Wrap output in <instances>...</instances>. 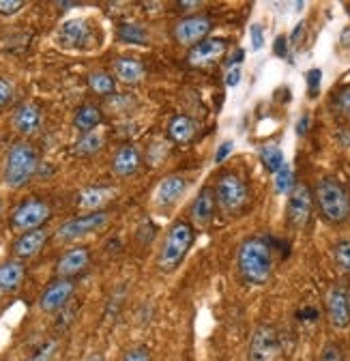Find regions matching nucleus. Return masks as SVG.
Instances as JSON below:
<instances>
[{
  "instance_id": "7c9ffc66",
  "label": "nucleus",
  "mask_w": 350,
  "mask_h": 361,
  "mask_svg": "<svg viewBox=\"0 0 350 361\" xmlns=\"http://www.w3.org/2000/svg\"><path fill=\"white\" fill-rule=\"evenodd\" d=\"M333 260L342 274H350V239L337 241L333 247Z\"/></svg>"
},
{
  "instance_id": "cd10ccee",
  "label": "nucleus",
  "mask_w": 350,
  "mask_h": 361,
  "mask_svg": "<svg viewBox=\"0 0 350 361\" xmlns=\"http://www.w3.org/2000/svg\"><path fill=\"white\" fill-rule=\"evenodd\" d=\"M89 88L99 97H110L116 90V80L108 71H93L89 73Z\"/></svg>"
},
{
  "instance_id": "bb28decb",
  "label": "nucleus",
  "mask_w": 350,
  "mask_h": 361,
  "mask_svg": "<svg viewBox=\"0 0 350 361\" xmlns=\"http://www.w3.org/2000/svg\"><path fill=\"white\" fill-rule=\"evenodd\" d=\"M104 133L97 129V131H91V133H84L82 138L73 145V153L80 155V157H91L95 153H99L104 149Z\"/></svg>"
},
{
  "instance_id": "ddd939ff",
  "label": "nucleus",
  "mask_w": 350,
  "mask_h": 361,
  "mask_svg": "<svg viewBox=\"0 0 350 361\" xmlns=\"http://www.w3.org/2000/svg\"><path fill=\"white\" fill-rule=\"evenodd\" d=\"M213 28V22L204 16H189V18H183L181 22H177L174 26V39L181 45H198L200 41L206 39V35L211 32Z\"/></svg>"
},
{
  "instance_id": "c03bdc74",
  "label": "nucleus",
  "mask_w": 350,
  "mask_h": 361,
  "mask_svg": "<svg viewBox=\"0 0 350 361\" xmlns=\"http://www.w3.org/2000/svg\"><path fill=\"white\" fill-rule=\"evenodd\" d=\"M305 35V24L303 22H299L296 24V28L292 30V35H290V45H299V41H301V37Z\"/></svg>"
},
{
  "instance_id": "a18cd8bd",
  "label": "nucleus",
  "mask_w": 350,
  "mask_h": 361,
  "mask_svg": "<svg viewBox=\"0 0 350 361\" xmlns=\"http://www.w3.org/2000/svg\"><path fill=\"white\" fill-rule=\"evenodd\" d=\"M339 41H342L344 48H350V28H344V30H342V37H339Z\"/></svg>"
},
{
  "instance_id": "de8ad7c7",
  "label": "nucleus",
  "mask_w": 350,
  "mask_h": 361,
  "mask_svg": "<svg viewBox=\"0 0 350 361\" xmlns=\"http://www.w3.org/2000/svg\"><path fill=\"white\" fill-rule=\"evenodd\" d=\"M0 361H9V359H0Z\"/></svg>"
},
{
  "instance_id": "423d86ee",
  "label": "nucleus",
  "mask_w": 350,
  "mask_h": 361,
  "mask_svg": "<svg viewBox=\"0 0 350 361\" xmlns=\"http://www.w3.org/2000/svg\"><path fill=\"white\" fill-rule=\"evenodd\" d=\"M52 217V207L41 198H28L20 202L11 213V228L18 233H30L43 228V224Z\"/></svg>"
},
{
  "instance_id": "20e7f679",
  "label": "nucleus",
  "mask_w": 350,
  "mask_h": 361,
  "mask_svg": "<svg viewBox=\"0 0 350 361\" xmlns=\"http://www.w3.org/2000/svg\"><path fill=\"white\" fill-rule=\"evenodd\" d=\"M316 204L320 215L331 224H344L350 217V196L346 188L333 176H325L316 185Z\"/></svg>"
},
{
  "instance_id": "f257e3e1",
  "label": "nucleus",
  "mask_w": 350,
  "mask_h": 361,
  "mask_svg": "<svg viewBox=\"0 0 350 361\" xmlns=\"http://www.w3.org/2000/svg\"><path fill=\"white\" fill-rule=\"evenodd\" d=\"M237 267L241 278L251 286L267 284L273 276V252L262 237H249L239 245Z\"/></svg>"
},
{
  "instance_id": "c756f323",
  "label": "nucleus",
  "mask_w": 350,
  "mask_h": 361,
  "mask_svg": "<svg viewBox=\"0 0 350 361\" xmlns=\"http://www.w3.org/2000/svg\"><path fill=\"white\" fill-rule=\"evenodd\" d=\"M273 188H275L277 194H290L292 192V188H294V174H292L288 164L273 174Z\"/></svg>"
},
{
  "instance_id": "f3484780",
  "label": "nucleus",
  "mask_w": 350,
  "mask_h": 361,
  "mask_svg": "<svg viewBox=\"0 0 350 361\" xmlns=\"http://www.w3.org/2000/svg\"><path fill=\"white\" fill-rule=\"evenodd\" d=\"M11 123H13V129L20 133V135H32L39 131L41 123H43V114H41V108L32 102H24L20 104L15 110H13V116H11Z\"/></svg>"
},
{
  "instance_id": "a878e982",
  "label": "nucleus",
  "mask_w": 350,
  "mask_h": 361,
  "mask_svg": "<svg viewBox=\"0 0 350 361\" xmlns=\"http://www.w3.org/2000/svg\"><path fill=\"white\" fill-rule=\"evenodd\" d=\"M116 37L120 43H127V45H146L149 43L146 28L136 22H123L116 30Z\"/></svg>"
},
{
  "instance_id": "6ab92c4d",
  "label": "nucleus",
  "mask_w": 350,
  "mask_h": 361,
  "mask_svg": "<svg viewBox=\"0 0 350 361\" xmlns=\"http://www.w3.org/2000/svg\"><path fill=\"white\" fill-rule=\"evenodd\" d=\"M187 192V180L181 174H170L161 178V183L155 190V202L159 207H172L179 202V198Z\"/></svg>"
},
{
  "instance_id": "473e14b6",
  "label": "nucleus",
  "mask_w": 350,
  "mask_h": 361,
  "mask_svg": "<svg viewBox=\"0 0 350 361\" xmlns=\"http://www.w3.org/2000/svg\"><path fill=\"white\" fill-rule=\"evenodd\" d=\"M56 348H58V344H56V342H48V344H43L39 350H35L26 361H52V359H54Z\"/></svg>"
},
{
  "instance_id": "9d476101",
  "label": "nucleus",
  "mask_w": 350,
  "mask_h": 361,
  "mask_svg": "<svg viewBox=\"0 0 350 361\" xmlns=\"http://www.w3.org/2000/svg\"><path fill=\"white\" fill-rule=\"evenodd\" d=\"M312 209H314V196H312L310 188L303 183H296L288 198V224L296 231L305 228L312 217Z\"/></svg>"
},
{
  "instance_id": "f8f14e48",
  "label": "nucleus",
  "mask_w": 350,
  "mask_h": 361,
  "mask_svg": "<svg viewBox=\"0 0 350 361\" xmlns=\"http://www.w3.org/2000/svg\"><path fill=\"white\" fill-rule=\"evenodd\" d=\"M325 307H327V319L331 327L335 329H346L350 325V299L348 290L344 286H331L327 297H325Z\"/></svg>"
},
{
  "instance_id": "37998d69",
  "label": "nucleus",
  "mask_w": 350,
  "mask_h": 361,
  "mask_svg": "<svg viewBox=\"0 0 350 361\" xmlns=\"http://www.w3.org/2000/svg\"><path fill=\"white\" fill-rule=\"evenodd\" d=\"M310 123H312L310 114H303V116L299 118V123H296V133H299V135H305V133H308Z\"/></svg>"
},
{
  "instance_id": "58836bf2",
  "label": "nucleus",
  "mask_w": 350,
  "mask_h": 361,
  "mask_svg": "<svg viewBox=\"0 0 350 361\" xmlns=\"http://www.w3.org/2000/svg\"><path fill=\"white\" fill-rule=\"evenodd\" d=\"M320 80H323V71H320V69H312V71H308V88H310L312 97H316V93H318Z\"/></svg>"
},
{
  "instance_id": "09e8293b",
  "label": "nucleus",
  "mask_w": 350,
  "mask_h": 361,
  "mask_svg": "<svg viewBox=\"0 0 350 361\" xmlns=\"http://www.w3.org/2000/svg\"><path fill=\"white\" fill-rule=\"evenodd\" d=\"M348 299H350V293H348Z\"/></svg>"
},
{
  "instance_id": "dca6fc26",
  "label": "nucleus",
  "mask_w": 350,
  "mask_h": 361,
  "mask_svg": "<svg viewBox=\"0 0 350 361\" xmlns=\"http://www.w3.org/2000/svg\"><path fill=\"white\" fill-rule=\"evenodd\" d=\"M50 239V233L46 228H39V231H30V233H22L13 245H11V252L18 260H28V258H35L43 247H46Z\"/></svg>"
},
{
  "instance_id": "ea45409f",
  "label": "nucleus",
  "mask_w": 350,
  "mask_h": 361,
  "mask_svg": "<svg viewBox=\"0 0 350 361\" xmlns=\"http://www.w3.org/2000/svg\"><path fill=\"white\" fill-rule=\"evenodd\" d=\"M241 78H243V73H241V65L230 67V69L226 71V86H228V88H237V86L241 84Z\"/></svg>"
},
{
  "instance_id": "aec40b11",
  "label": "nucleus",
  "mask_w": 350,
  "mask_h": 361,
  "mask_svg": "<svg viewBox=\"0 0 350 361\" xmlns=\"http://www.w3.org/2000/svg\"><path fill=\"white\" fill-rule=\"evenodd\" d=\"M140 164H142L140 151L134 145H123L112 157V172L120 178H127L140 170Z\"/></svg>"
},
{
  "instance_id": "f03ea898",
  "label": "nucleus",
  "mask_w": 350,
  "mask_h": 361,
  "mask_svg": "<svg viewBox=\"0 0 350 361\" xmlns=\"http://www.w3.org/2000/svg\"><path fill=\"white\" fill-rule=\"evenodd\" d=\"M39 170V153L30 142H15L9 147L5 166H3V183L9 190H22L28 185Z\"/></svg>"
},
{
  "instance_id": "5701e85b",
  "label": "nucleus",
  "mask_w": 350,
  "mask_h": 361,
  "mask_svg": "<svg viewBox=\"0 0 350 361\" xmlns=\"http://www.w3.org/2000/svg\"><path fill=\"white\" fill-rule=\"evenodd\" d=\"M116 196L114 188H89L77 194V207L84 211H104V207Z\"/></svg>"
},
{
  "instance_id": "9b49d317",
  "label": "nucleus",
  "mask_w": 350,
  "mask_h": 361,
  "mask_svg": "<svg viewBox=\"0 0 350 361\" xmlns=\"http://www.w3.org/2000/svg\"><path fill=\"white\" fill-rule=\"evenodd\" d=\"M75 293V282L73 280H67V278H56L52 280L43 293L39 295V307L48 314H56L61 310L67 307V303L71 301Z\"/></svg>"
},
{
  "instance_id": "49530a36",
  "label": "nucleus",
  "mask_w": 350,
  "mask_h": 361,
  "mask_svg": "<svg viewBox=\"0 0 350 361\" xmlns=\"http://www.w3.org/2000/svg\"><path fill=\"white\" fill-rule=\"evenodd\" d=\"M0 215H3V200H0Z\"/></svg>"
},
{
  "instance_id": "f704fd0d",
  "label": "nucleus",
  "mask_w": 350,
  "mask_h": 361,
  "mask_svg": "<svg viewBox=\"0 0 350 361\" xmlns=\"http://www.w3.org/2000/svg\"><path fill=\"white\" fill-rule=\"evenodd\" d=\"M249 39H251V50L254 52L265 48V30H262L260 24H251L249 26Z\"/></svg>"
},
{
  "instance_id": "4be33fe9",
  "label": "nucleus",
  "mask_w": 350,
  "mask_h": 361,
  "mask_svg": "<svg viewBox=\"0 0 350 361\" xmlns=\"http://www.w3.org/2000/svg\"><path fill=\"white\" fill-rule=\"evenodd\" d=\"M24 278H26V267L22 260L9 258L5 262H0V293L11 295L20 290Z\"/></svg>"
},
{
  "instance_id": "6e6552de",
  "label": "nucleus",
  "mask_w": 350,
  "mask_h": 361,
  "mask_svg": "<svg viewBox=\"0 0 350 361\" xmlns=\"http://www.w3.org/2000/svg\"><path fill=\"white\" fill-rule=\"evenodd\" d=\"M112 219L110 211H93V213H84L77 215L73 219H67L61 228L56 231V239L61 243H69V241H77L86 235H93L97 231H101L104 226Z\"/></svg>"
},
{
  "instance_id": "7ed1b4c3",
  "label": "nucleus",
  "mask_w": 350,
  "mask_h": 361,
  "mask_svg": "<svg viewBox=\"0 0 350 361\" xmlns=\"http://www.w3.org/2000/svg\"><path fill=\"white\" fill-rule=\"evenodd\" d=\"M194 239H196V233L189 221H185V219L174 221L165 233V239H163L159 256H157L159 271H163V274L177 271L181 267V262L185 260L187 252L192 250Z\"/></svg>"
},
{
  "instance_id": "c9c22d12",
  "label": "nucleus",
  "mask_w": 350,
  "mask_h": 361,
  "mask_svg": "<svg viewBox=\"0 0 350 361\" xmlns=\"http://www.w3.org/2000/svg\"><path fill=\"white\" fill-rule=\"evenodd\" d=\"M335 106H337V110H339L344 116H350V84L344 86V88L339 90V93H337Z\"/></svg>"
},
{
  "instance_id": "a211bd4d",
  "label": "nucleus",
  "mask_w": 350,
  "mask_h": 361,
  "mask_svg": "<svg viewBox=\"0 0 350 361\" xmlns=\"http://www.w3.org/2000/svg\"><path fill=\"white\" fill-rule=\"evenodd\" d=\"M215 209H217V198H215V190L204 188L198 198L192 202L189 207V219L196 228H206V226L213 221L215 217Z\"/></svg>"
},
{
  "instance_id": "39448f33",
  "label": "nucleus",
  "mask_w": 350,
  "mask_h": 361,
  "mask_svg": "<svg viewBox=\"0 0 350 361\" xmlns=\"http://www.w3.org/2000/svg\"><path fill=\"white\" fill-rule=\"evenodd\" d=\"M54 41L58 48L67 52H89L95 45H99L97 26L89 18H69L58 26Z\"/></svg>"
},
{
  "instance_id": "79ce46f5",
  "label": "nucleus",
  "mask_w": 350,
  "mask_h": 361,
  "mask_svg": "<svg viewBox=\"0 0 350 361\" xmlns=\"http://www.w3.org/2000/svg\"><path fill=\"white\" fill-rule=\"evenodd\" d=\"M288 39L286 37H277L275 39V45H273V52L277 54V56H282V59H286L288 56Z\"/></svg>"
},
{
  "instance_id": "e433bc0d",
  "label": "nucleus",
  "mask_w": 350,
  "mask_h": 361,
  "mask_svg": "<svg viewBox=\"0 0 350 361\" xmlns=\"http://www.w3.org/2000/svg\"><path fill=\"white\" fill-rule=\"evenodd\" d=\"M318 361H346L344 359V353H342V348L337 346V344H327L325 348H323V353H320V359Z\"/></svg>"
},
{
  "instance_id": "393cba45",
  "label": "nucleus",
  "mask_w": 350,
  "mask_h": 361,
  "mask_svg": "<svg viewBox=\"0 0 350 361\" xmlns=\"http://www.w3.org/2000/svg\"><path fill=\"white\" fill-rule=\"evenodd\" d=\"M104 121V114L97 106L93 104H84L75 110V116H73V127L84 135V133H91V131H97V127L101 125Z\"/></svg>"
},
{
  "instance_id": "2f4dec72",
  "label": "nucleus",
  "mask_w": 350,
  "mask_h": 361,
  "mask_svg": "<svg viewBox=\"0 0 350 361\" xmlns=\"http://www.w3.org/2000/svg\"><path fill=\"white\" fill-rule=\"evenodd\" d=\"M13 97H15V86H13V82L7 80V78H0V110L7 108L13 102Z\"/></svg>"
},
{
  "instance_id": "0eeeda50",
  "label": "nucleus",
  "mask_w": 350,
  "mask_h": 361,
  "mask_svg": "<svg viewBox=\"0 0 350 361\" xmlns=\"http://www.w3.org/2000/svg\"><path fill=\"white\" fill-rule=\"evenodd\" d=\"M215 198H217V207L226 215L239 213L247 204V198H249L245 180L235 172L222 174L215 185Z\"/></svg>"
},
{
  "instance_id": "b1692460",
  "label": "nucleus",
  "mask_w": 350,
  "mask_h": 361,
  "mask_svg": "<svg viewBox=\"0 0 350 361\" xmlns=\"http://www.w3.org/2000/svg\"><path fill=\"white\" fill-rule=\"evenodd\" d=\"M168 135H170L174 142H179V145L192 142L194 135H196V123H194V118L187 116V114L172 116L170 123H168Z\"/></svg>"
},
{
  "instance_id": "c85d7f7f",
  "label": "nucleus",
  "mask_w": 350,
  "mask_h": 361,
  "mask_svg": "<svg viewBox=\"0 0 350 361\" xmlns=\"http://www.w3.org/2000/svg\"><path fill=\"white\" fill-rule=\"evenodd\" d=\"M260 161L265 164V168L269 172H277L286 166V159H284V151L277 147V145H265L260 149Z\"/></svg>"
},
{
  "instance_id": "2eb2a0df",
  "label": "nucleus",
  "mask_w": 350,
  "mask_h": 361,
  "mask_svg": "<svg viewBox=\"0 0 350 361\" xmlns=\"http://www.w3.org/2000/svg\"><path fill=\"white\" fill-rule=\"evenodd\" d=\"M226 50H228V45L224 39H204L189 50L187 61L192 67H208L220 61L226 54Z\"/></svg>"
},
{
  "instance_id": "412c9836",
  "label": "nucleus",
  "mask_w": 350,
  "mask_h": 361,
  "mask_svg": "<svg viewBox=\"0 0 350 361\" xmlns=\"http://www.w3.org/2000/svg\"><path fill=\"white\" fill-rule=\"evenodd\" d=\"M112 75L114 80L129 84V86H136L146 78V69L138 59H131V56H118L112 63Z\"/></svg>"
},
{
  "instance_id": "4c0bfd02",
  "label": "nucleus",
  "mask_w": 350,
  "mask_h": 361,
  "mask_svg": "<svg viewBox=\"0 0 350 361\" xmlns=\"http://www.w3.org/2000/svg\"><path fill=\"white\" fill-rule=\"evenodd\" d=\"M24 9L22 0H0V16H15Z\"/></svg>"
},
{
  "instance_id": "1a4fd4ad",
  "label": "nucleus",
  "mask_w": 350,
  "mask_h": 361,
  "mask_svg": "<svg viewBox=\"0 0 350 361\" xmlns=\"http://www.w3.org/2000/svg\"><path fill=\"white\" fill-rule=\"evenodd\" d=\"M280 336L271 325H258L251 331L247 346V361H275L280 357Z\"/></svg>"
},
{
  "instance_id": "a19ab883",
  "label": "nucleus",
  "mask_w": 350,
  "mask_h": 361,
  "mask_svg": "<svg viewBox=\"0 0 350 361\" xmlns=\"http://www.w3.org/2000/svg\"><path fill=\"white\" fill-rule=\"evenodd\" d=\"M230 153H232V142H230V140L222 142L220 149H217V153H215V164H222Z\"/></svg>"
},
{
  "instance_id": "72a5a7b5",
  "label": "nucleus",
  "mask_w": 350,
  "mask_h": 361,
  "mask_svg": "<svg viewBox=\"0 0 350 361\" xmlns=\"http://www.w3.org/2000/svg\"><path fill=\"white\" fill-rule=\"evenodd\" d=\"M120 361H153V359H151V353L146 346H134V348L125 350Z\"/></svg>"
},
{
  "instance_id": "4468645a",
  "label": "nucleus",
  "mask_w": 350,
  "mask_h": 361,
  "mask_svg": "<svg viewBox=\"0 0 350 361\" xmlns=\"http://www.w3.org/2000/svg\"><path fill=\"white\" fill-rule=\"evenodd\" d=\"M91 264V252L84 245H75L71 250H67L58 260H56V278H67L73 280L75 276H80L82 271H86V267Z\"/></svg>"
}]
</instances>
